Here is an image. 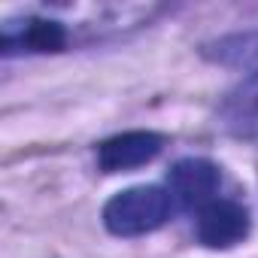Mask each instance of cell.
Instances as JSON below:
<instances>
[{"instance_id":"1","label":"cell","mask_w":258,"mask_h":258,"mask_svg":"<svg viewBox=\"0 0 258 258\" xmlns=\"http://www.w3.org/2000/svg\"><path fill=\"white\" fill-rule=\"evenodd\" d=\"M173 201L161 185H134L103 204V228L115 237H143L170 219Z\"/></svg>"},{"instance_id":"2","label":"cell","mask_w":258,"mask_h":258,"mask_svg":"<svg viewBox=\"0 0 258 258\" xmlns=\"http://www.w3.org/2000/svg\"><path fill=\"white\" fill-rule=\"evenodd\" d=\"M249 228L252 222H249L246 207L237 201H225V198H216L207 207H201L195 219L198 243L207 249H234L237 243L249 237Z\"/></svg>"},{"instance_id":"3","label":"cell","mask_w":258,"mask_h":258,"mask_svg":"<svg viewBox=\"0 0 258 258\" xmlns=\"http://www.w3.org/2000/svg\"><path fill=\"white\" fill-rule=\"evenodd\" d=\"M222 176L219 167L207 158H179L170 170H167V195L176 207L182 210H201L210 201H216V188H219Z\"/></svg>"},{"instance_id":"4","label":"cell","mask_w":258,"mask_h":258,"mask_svg":"<svg viewBox=\"0 0 258 258\" xmlns=\"http://www.w3.org/2000/svg\"><path fill=\"white\" fill-rule=\"evenodd\" d=\"M164 146V137L155 131H124L97 146V167L103 173H124L149 164Z\"/></svg>"},{"instance_id":"5","label":"cell","mask_w":258,"mask_h":258,"mask_svg":"<svg viewBox=\"0 0 258 258\" xmlns=\"http://www.w3.org/2000/svg\"><path fill=\"white\" fill-rule=\"evenodd\" d=\"M13 46H19L25 52H61L67 46V31L52 19H31L19 34L4 31L0 49L10 55V52H16Z\"/></svg>"}]
</instances>
